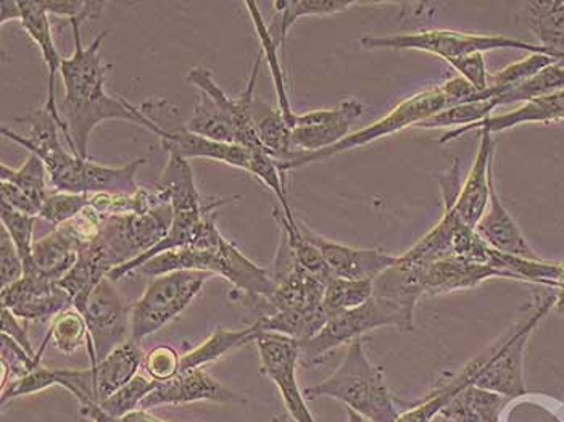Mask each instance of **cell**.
Wrapping results in <instances>:
<instances>
[{
	"label": "cell",
	"instance_id": "6da1fadb",
	"mask_svg": "<svg viewBox=\"0 0 564 422\" xmlns=\"http://www.w3.org/2000/svg\"><path fill=\"white\" fill-rule=\"evenodd\" d=\"M72 24L75 37V52L62 62L61 76L64 82L65 96L58 102L62 120L69 134L68 149L82 159H89V139L94 129L104 121L118 120L149 129L156 138H162V129L152 123L141 108L131 106L123 97L107 94V75L113 65L104 64V41L109 31L97 34L87 47L83 45L82 23Z\"/></svg>",
	"mask_w": 564,
	"mask_h": 422
},
{
	"label": "cell",
	"instance_id": "7a4b0ae2",
	"mask_svg": "<svg viewBox=\"0 0 564 422\" xmlns=\"http://www.w3.org/2000/svg\"><path fill=\"white\" fill-rule=\"evenodd\" d=\"M263 55L256 58L246 89L238 97H229L215 82L210 69L205 66H194L187 73L189 85L200 90L193 118L186 128L194 134L225 144H238L250 150L261 148L259 136L253 127L250 106L256 99V83L259 78ZM267 152V150H264Z\"/></svg>",
	"mask_w": 564,
	"mask_h": 422
},
{
	"label": "cell",
	"instance_id": "3957f363",
	"mask_svg": "<svg viewBox=\"0 0 564 422\" xmlns=\"http://www.w3.org/2000/svg\"><path fill=\"white\" fill-rule=\"evenodd\" d=\"M304 396L308 400L330 397L343 401L348 410L371 422H395L400 416L384 372L368 358L364 337L348 345L346 358L330 378L305 389Z\"/></svg>",
	"mask_w": 564,
	"mask_h": 422
},
{
	"label": "cell",
	"instance_id": "277c9868",
	"mask_svg": "<svg viewBox=\"0 0 564 422\" xmlns=\"http://www.w3.org/2000/svg\"><path fill=\"white\" fill-rule=\"evenodd\" d=\"M365 51L391 48V51H420L442 58L445 64L471 54L517 48L529 54H546L564 65V54L549 51L539 44L525 43L501 34L469 33L456 30H423L409 34H391V36H365L360 41Z\"/></svg>",
	"mask_w": 564,
	"mask_h": 422
},
{
	"label": "cell",
	"instance_id": "5b68a950",
	"mask_svg": "<svg viewBox=\"0 0 564 422\" xmlns=\"http://www.w3.org/2000/svg\"><path fill=\"white\" fill-rule=\"evenodd\" d=\"M413 316L414 312L402 303L375 292L364 305L330 317L315 337L302 344L301 361L305 365H315L336 348L350 345L364 334L379 327H400V329L410 331L413 327Z\"/></svg>",
	"mask_w": 564,
	"mask_h": 422
},
{
	"label": "cell",
	"instance_id": "8992f818",
	"mask_svg": "<svg viewBox=\"0 0 564 422\" xmlns=\"http://www.w3.org/2000/svg\"><path fill=\"white\" fill-rule=\"evenodd\" d=\"M448 108L441 85L426 87L413 96L406 97L402 102L389 111L384 117L379 118L375 123L368 125L360 131L351 132L344 141L337 142L333 148L319 150L315 153H304V155L295 156L291 162L280 163L278 166L282 173L288 174L289 171L302 169L310 163L322 162V160L330 159V156L339 155V153L350 152V150L365 148L372 144L379 139L388 138V136L397 134L403 129L416 128L423 121L430 120L434 115L441 113L442 110Z\"/></svg>",
	"mask_w": 564,
	"mask_h": 422
},
{
	"label": "cell",
	"instance_id": "52a82bcc",
	"mask_svg": "<svg viewBox=\"0 0 564 422\" xmlns=\"http://www.w3.org/2000/svg\"><path fill=\"white\" fill-rule=\"evenodd\" d=\"M215 274L205 271H173L152 278L131 310V338L142 344L181 315Z\"/></svg>",
	"mask_w": 564,
	"mask_h": 422
},
{
	"label": "cell",
	"instance_id": "ba28073f",
	"mask_svg": "<svg viewBox=\"0 0 564 422\" xmlns=\"http://www.w3.org/2000/svg\"><path fill=\"white\" fill-rule=\"evenodd\" d=\"M556 302L555 295L546 296L535 306L534 313L518 327L517 331L503 338L500 344L487 348L479 355L482 366L473 386L490 392L500 393L508 399L525 396L524 378H522V357L525 344L532 331L538 327L550 309Z\"/></svg>",
	"mask_w": 564,
	"mask_h": 422
},
{
	"label": "cell",
	"instance_id": "9c48e42d",
	"mask_svg": "<svg viewBox=\"0 0 564 422\" xmlns=\"http://www.w3.org/2000/svg\"><path fill=\"white\" fill-rule=\"evenodd\" d=\"M131 310L123 295L115 289L113 281L104 279L89 300L85 309L87 327H89L90 368H96L115 348L123 345L131 338Z\"/></svg>",
	"mask_w": 564,
	"mask_h": 422
},
{
	"label": "cell",
	"instance_id": "30bf717a",
	"mask_svg": "<svg viewBox=\"0 0 564 422\" xmlns=\"http://www.w3.org/2000/svg\"><path fill=\"white\" fill-rule=\"evenodd\" d=\"M173 225L172 205H156L152 210L109 216L102 219L99 236L121 264L151 252Z\"/></svg>",
	"mask_w": 564,
	"mask_h": 422
},
{
	"label": "cell",
	"instance_id": "8fae6325",
	"mask_svg": "<svg viewBox=\"0 0 564 422\" xmlns=\"http://www.w3.org/2000/svg\"><path fill=\"white\" fill-rule=\"evenodd\" d=\"M261 371L273 380L280 390L289 416L295 422H316L306 407L304 392L299 387L297 365L301 361V345L294 338L280 334L257 333Z\"/></svg>",
	"mask_w": 564,
	"mask_h": 422
},
{
	"label": "cell",
	"instance_id": "7c38bea8",
	"mask_svg": "<svg viewBox=\"0 0 564 422\" xmlns=\"http://www.w3.org/2000/svg\"><path fill=\"white\" fill-rule=\"evenodd\" d=\"M397 268L402 271L403 278L410 285H413L421 299L473 289L480 282L492 278L520 281L517 275L508 273V271L497 270L490 264L471 263V261L459 260V258H447V260L435 261V263L421 268Z\"/></svg>",
	"mask_w": 564,
	"mask_h": 422
},
{
	"label": "cell",
	"instance_id": "4fadbf2b",
	"mask_svg": "<svg viewBox=\"0 0 564 422\" xmlns=\"http://www.w3.org/2000/svg\"><path fill=\"white\" fill-rule=\"evenodd\" d=\"M2 306L9 309L13 315L24 323H47L73 309L72 296L58 282L51 281L45 275L30 271L24 273L15 284L2 289Z\"/></svg>",
	"mask_w": 564,
	"mask_h": 422
},
{
	"label": "cell",
	"instance_id": "5bb4252c",
	"mask_svg": "<svg viewBox=\"0 0 564 422\" xmlns=\"http://www.w3.org/2000/svg\"><path fill=\"white\" fill-rule=\"evenodd\" d=\"M299 225L306 239L323 255L334 278L376 281L379 275L397 264L399 257L395 255L386 253L379 249H357L346 244L334 242L310 229L305 223L299 221Z\"/></svg>",
	"mask_w": 564,
	"mask_h": 422
},
{
	"label": "cell",
	"instance_id": "9a60e30c",
	"mask_svg": "<svg viewBox=\"0 0 564 422\" xmlns=\"http://www.w3.org/2000/svg\"><path fill=\"white\" fill-rule=\"evenodd\" d=\"M197 401L210 403H243L246 399L236 396L232 390L226 389L219 380L208 375L205 368L180 371V375L166 382L159 383L148 399L142 401L141 410L163 407V404H186Z\"/></svg>",
	"mask_w": 564,
	"mask_h": 422
},
{
	"label": "cell",
	"instance_id": "2e32d148",
	"mask_svg": "<svg viewBox=\"0 0 564 422\" xmlns=\"http://www.w3.org/2000/svg\"><path fill=\"white\" fill-rule=\"evenodd\" d=\"M479 134L478 153L455 201L456 215L465 225L475 229L489 208L490 187L494 183V155L497 148L494 134L487 131H480Z\"/></svg>",
	"mask_w": 564,
	"mask_h": 422
},
{
	"label": "cell",
	"instance_id": "e0dca14e",
	"mask_svg": "<svg viewBox=\"0 0 564 422\" xmlns=\"http://www.w3.org/2000/svg\"><path fill=\"white\" fill-rule=\"evenodd\" d=\"M160 144L166 153H173L187 162L207 159L223 163V165L235 166V169L247 171V173H250V169H252L253 150L243 148V145L225 144V142L202 138V136L191 132L186 125L180 123V121L163 132Z\"/></svg>",
	"mask_w": 564,
	"mask_h": 422
},
{
	"label": "cell",
	"instance_id": "ac0fdd59",
	"mask_svg": "<svg viewBox=\"0 0 564 422\" xmlns=\"http://www.w3.org/2000/svg\"><path fill=\"white\" fill-rule=\"evenodd\" d=\"M120 267L113 252L109 249L102 237L97 236L83 247L78 255V260L73 264L72 270L58 281L62 289L72 296L73 306L79 312L85 313L87 300L93 294L94 289L109 278L111 271Z\"/></svg>",
	"mask_w": 564,
	"mask_h": 422
},
{
	"label": "cell",
	"instance_id": "d6986e66",
	"mask_svg": "<svg viewBox=\"0 0 564 422\" xmlns=\"http://www.w3.org/2000/svg\"><path fill=\"white\" fill-rule=\"evenodd\" d=\"M553 121H564V89L522 104L520 108L508 111V113L492 115L473 127L451 129L442 136L438 142L445 145L473 131H487L490 134H497V132L507 131V129L520 127V125L553 123Z\"/></svg>",
	"mask_w": 564,
	"mask_h": 422
},
{
	"label": "cell",
	"instance_id": "ffe728a7",
	"mask_svg": "<svg viewBox=\"0 0 564 422\" xmlns=\"http://www.w3.org/2000/svg\"><path fill=\"white\" fill-rule=\"evenodd\" d=\"M20 9H22V22L20 23H22L28 36L40 47L44 64L47 66V102H45L44 107L47 108L48 113L61 125L65 142L69 145L68 129H66V125L62 120L57 94H55V78H57V73H61L64 58L61 57L57 47H55L48 13L45 12L41 2H36V0H22Z\"/></svg>",
	"mask_w": 564,
	"mask_h": 422
},
{
	"label": "cell",
	"instance_id": "44dd1931",
	"mask_svg": "<svg viewBox=\"0 0 564 422\" xmlns=\"http://www.w3.org/2000/svg\"><path fill=\"white\" fill-rule=\"evenodd\" d=\"M476 231L497 252L510 255V257L525 258V260H542L529 246L520 226L501 202L496 181L490 187L489 208L476 226Z\"/></svg>",
	"mask_w": 564,
	"mask_h": 422
},
{
	"label": "cell",
	"instance_id": "7402d4cb",
	"mask_svg": "<svg viewBox=\"0 0 564 422\" xmlns=\"http://www.w3.org/2000/svg\"><path fill=\"white\" fill-rule=\"evenodd\" d=\"M144 350L139 342H124L115 348L102 361L97 363L96 372L97 400L104 401L113 396L121 387L130 383L138 376L139 369L144 363ZM90 368V366H89Z\"/></svg>",
	"mask_w": 564,
	"mask_h": 422
},
{
	"label": "cell",
	"instance_id": "603a6c76",
	"mask_svg": "<svg viewBox=\"0 0 564 422\" xmlns=\"http://www.w3.org/2000/svg\"><path fill=\"white\" fill-rule=\"evenodd\" d=\"M361 6L354 0H281L273 2L274 15L268 23V31L278 47H284L285 40L294 24L308 17H327L347 12L351 7Z\"/></svg>",
	"mask_w": 564,
	"mask_h": 422
},
{
	"label": "cell",
	"instance_id": "cb8c5ba5",
	"mask_svg": "<svg viewBox=\"0 0 564 422\" xmlns=\"http://www.w3.org/2000/svg\"><path fill=\"white\" fill-rule=\"evenodd\" d=\"M327 316L325 306H306V309L285 310L273 315L253 321L257 333L280 334V336L294 338L299 345L305 344L316 336L326 326Z\"/></svg>",
	"mask_w": 564,
	"mask_h": 422
},
{
	"label": "cell",
	"instance_id": "d4e9b609",
	"mask_svg": "<svg viewBox=\"0 0 564 422\" xmlns=\"http://www.w3.org/2000/svg\"><path fill=\"white\" fill-rule=\"evenodd\" d=\"M250 113H252L253 127L259 136L261 148L267 150L276 162L284 163L294 159L292 128L282 117L281 111L256 96Z\"/></svg>",
	"mask_w": 564,
	"mask_h": 422
},
{
	"label": "cell",
	"instance_id": "484cf974",
	"mask_svg": "<svg viewBox=\"0 0 564 422\" xmlns=\"http://www.w3.org/2000/svg\"><path fill=\"white\" fill-rule=\"evenodd\" d=\"M521 20L529 33L534 34L541 47L562 52L564 34L563 0H535L525 2L521 9Z\"/></svg>",
	"mask_w": 564,
	"mask_h": 422
},
{
	"label": "cell",
	"instance_id": "4316f807",
	"mask_svg": "<svg viewBox=\"0 0 564 422\" xmlns=\"http://www.w3.org/2000/svg\"><path fill=\"white\" fill-rule=\"evenodd\" d=\"M510 400L500 393L469 386L441 414L455 422H499L501 411Z\"/></svg>",
	"mask_w": 564,
	"mask_h": 422
},
{
	"label": "cell",
	"instance_id": "83f0119b",
	"mask_svg": "<svg viewBox=\"0 0 564 422\" xmlns=\"http://www.w3.org/2000/svg\"><path fill=\"white\" fill-rule=\"evenodd\" d=\"M247 10H249L250 20H252L253 28H256L257 36H259L261 45V55L267 61L268 68H270L271 78H273L274 90H276L278 110L281 111L282 117L285 118L291 128L294 129L295 118L297 113L292 110L291 97H289L288 78H285L284 68L281 64V48L274 44L268 24L264 22L259 10V3L246 2Z\"/></svg>",
	"mask_w": 564,
	"mask_h": 422
},
{
	"label": "cell",
	"instance_id": "f1b7e54d",
	"mask_svg": "<svg viewBox=\"0 0 564 422\" xmlns=\"http://www.w3.org/2000/svg\"><path fill=\"white\" fill-rule=\"evenodd\" d=\"M148 159L134 160L128 165L109 166L94 163L87 160L85 170V192L86 194H107V195H135L142 190L135 181V174L139 169L145 165Z\"/></svg>",
	"mask_w": 564,
	"mask_h": 422
},
{
	"label": "cell",
	"instance_id": "f546056e",
	"mask_svg": "<svg viewBox=\"0 0 564 422\" xmlns=\"http://www.w3.org/2000/svg\"><path fill=\"white\" fill-rule=\"evenodd\" d=\"M256 336L257 327L253 324L238 331L218 327L207 340L202 342L196 348L181 357V371L205 368V366L212 365V363L225 358L231 351L238 350L243 345L256 340Z\"/></svg>",
	"mask_w": 564,
	"mask_h": 422
},
{
	"label": "cell",
	"instance_id": "4dcf8cb0",
	"mask_svg": "<svg viewBox=\"0 0 564 422\" xmlns=\"http://www.w3.org/2000/svg\"><path fill=\"white\" fill-rule=\"evenodd\" d=\"M471 369L468 366L462 369L458 375L452 378L451 382L442 383L437 390H434L426 400L421 403L414 404L412 410L405 411L400 414L399 420L395 422H431L437 414L447 408L448 403L454 401L458 393H462L466 387L473 386L475 378H473Z\"/></svg>",
	"mask_w": 564,
	"mask_h": 422
},
{
	"label": "cell",
	"instance_id": "1f68e13d",
	"mask_svg": "<svg viewBox=\"0 0 564 422\" xmlns=\"http://www.w3.org/2000/svg\"><path fill=\"white\" fill-rule=\"evenodd\" d=\"M555 58L546 54H529L528 57L505 66L500 72L494 73L489 78V87L484 90V99H497L501 94L538 75L546 66L555 64Z\"/></svg>",
	"mask_w": 564,
	"mask_h": 422
},
{
	"label": "cell",
	"instance_id": "d6a6232c",
	"mask_svg": "<svg viewBox=\"0 0 564 422\" xmlns=\"http://www.w3.org/2000/svg\"><path fill=\"white\" fill-rule=\"evenodd\" d=\"M375 294V281H350L333 278L326 284L323 306L327 316L334 317L364 305Z\"/></svg>",
	"mask_w": 564,
	"mask_h": 422
},
{
	"label": "cell",
	"instance_id": "836d02e7",
	"mask_svg": "<svg viewBox=\"0 0 564 422\" xmlns=\"http://www.w3.org/2000/svg\"><path fill=\"white\" fill-rule=\"evenodd\" d=\"M0 177H2L0 181L13 184V186L23 191L43 210V205L51 195L47 186V181L51 180H48L47 169H45L43 160L37 159L36 155H30L26 162L23 163L22 169L19 170L10 169L9 165L2 163L0 165Z\"/></svg>",
	"mask_w": 564,
	"mask_h": 422
},
{
	"label": "cell",
	"instance_id": "e575fe53",
	"mask_svg": "<svg viewBox=\"0 0 564 422\" xmlns=\"http://www.w3.org/2000/svg\"><path fill=\"white\" fill-rule=\"evenodd\" d=\"M562 89H564V65L555 62V64L543 68L538 75L532 76L528 82L507 90L494 100H496L497 107L517 102L525 104Z\"/></svg>",
	"mask_w": 564,
	"mask_h": 422
},
{
	"label": "cell",
	"instance_id": "d590c367",
	"mask_svg": "<svg viewBox=\"0 0 564 422\" xmlns=\"http://www.w3.org/2000/svg\"><path fill=\"white\" fill-rule=\"evenodd\" d=\"M47 338L54 340V345L61 354H75L83 345L89 344V327H87L85 315L75 306L65 310L52 321Z\"/></svg>",
	"mask_w": 564,
	"mask_h": 422
},
{
	"label": "cell",
	"instance_id": "8d00e7d4",
	"mask_svg": "<svg viewBox=\"0 0 564 422\" xmlns=\"http://www.w3.org/2000/svg\"><path fill=\"white\" fill-rule=\"evenodd\" d=\"M496 100H480V102L462 104V106L448 107L441 113L434 115L430 120L417 125L420 129H438V128H468L473 125L480 123L486 118L492 117L497 110Z\"/></svg>",
	"mask_w": 564,
	"mask_h": 422
},
{
	"label": "cell",
	"instance_id": "74e56055",
	"mask_svg": "<svg viewBox=\"0 0 564 422\" xmlns=\"http://www.w3.org/2000/svg\"><path fill=\"white\" fill-rule=\"evenodd\" d=\"M159 383L138 375L130 383L110 396L109 399L100 401V410L113 420L127 416L132 411L141 410L142 401L148 399L149 393H152L159 387Z\"/></svg>",
	"mask_w": 564,
	"mask_h": 422
},
{
	"label": "cell",
	"instance_id": "f35d334b",
	"mask_svg": "<svg viewBox=\"0 0 564 422\" xmlns=\"http://www.w3.org/2000/svg\"><path fill=\"white\" fill-rule=\"evenodd\" d=\"M0 219L2 228L9 232L10 239L15 244L20 257L24 263V270L33 264L34 226H36L37 216L24 215L22 212L13 210L9 205L2 204L0 207Z\"/></svg>",
	"mask_w": 564,
	"mask_h": 422
},
{
	"label": "cell",
	"instance_id": "ab89813d",
	"mask_svg": "<svg viewBox=\"0 0 564 422\" xmlns=\"http://www.w3.org/2000/svg\"><path fill=\"white\" fill-rule=\"evenodd\" d=\"M86 208H89V194H68V192L55 191L45 201L40 218L57 228V226L78 218Z\"/></svg>",
	"mask_w": 564,
	"mask_h": 422
},
{
	"label": "cell",
	"instance_id": "60d3db41",
	"mask_svg": "<svg viewBox=\"0 0 564 422\" xmlns=\"http://www.w3.org/2000/svg\"><path fill=\"white\" fill-rule=\"evenodd\" d=\"M181 357L172 345H156L149 354H145L142 368L148 372L149 379L155 382H166L180 375Z\"/></svg>",
	"mask_w": 564,
	"mask_h": 422
},
{
	"label": "cell",
	"instance_id": "b9f144b4",
	"mask_svg": "<svg viewBox=\"0 0 564 422\" xmlns=\"http://www.w3.org/2000/svg\"><path fill=\"white\" fill-rule=\"evenodd\" d=\"M48 15L64 17L69 22L85 23L87 20L99 19L106 2L94 0H44L41 2Z\"/></svg>",
	"mask_w": 564,
	"mask_h": 422
},
{
	"label": "cell",
	"instance_id": "7bdbcfd3",
	"mask_svg": "<svg viewBox=\"0 0 564 422\" xmlns=\"http://www.w3.org/2000/svg\"><path fill=\"white\" fill-rule=\"evenodd\" d=\"M24 263L17 250L15 244L10 239L9 232L6 228L0 231V282L2 289L15 284L17 281L23 278Z\"/></svg>",
	"mask_w": 564,
	"mask_h": 422
},
{
	"label": "cell",
	"instance_id": "ee69618b",
	"mask_svg": "<svg viewBox=\"0 0 564 422\" xmlns=\"http://www.w3.org/2000/svg\"><path fill=\"white\" fill-rule=\"evenodd\" d=\"M486 54H471L466 57L456 58V61L448 62V65L458 73V76L465 78L466 82L471 83L476 89L487 90L489 87L490 73L486 65Z\"/></svg>",
	"mask_w": 564,
	"mask_h": 422
},
{
	"label": "cell",
	"instance_id": "f6af8a7d",
	"mask_svg": "<svg viewBox=\"0 0 564 422\" xmlns=\"http://www.w3.org/2000/svg\"><path fill=\"white\" fill-rule=\"evenodd\" d=\"M441 87L448 107L484 100V90L476 89L471 83L466 82L462 76L445 79L444 83H441Z\"/></svg>",
	"mask_w": 564,
	"mask_h": 422
},
{
	"label": "cell",
	"instance_id": "bcb514c9",
	"mask_svg": "<svg viewBox=\"0 0 564 422\" xmlns=\"http://www.w3.org/2000/svg\"><path fill=\"white\" fill-rule=\"evenodd\" d=\"M2 334L17 342L34 361L41 363L40 354L34 350L30 336H28L26 324L19 316L13 315L6 306H2Z\"/></svg>",
	"mask_w": 564,
	"mask_h": 422
},
{
	"label": "cell",
	"instance_id": "7dc6e473",
	"mask_svg": "<svg viewBox=\"0 0 564 422\" xmlns=\"http://www.w3.org/2000/svg\"><path fill=\"white\" fill-rule=\"evenodd\" d=\"M0 194H2V204L9 205L13 210L22 212L24 215L37 216L40 218V205L33 198L28 197L19 187L6 183V181H0Z\"/></svg>",
	"mask_w": 564,
	"mask_h": 422
},
{
	"label": "cell",
	"instance_id": "c3c4849f",
	"mask_svg": "<svg viewBox=\"0 0 564 422\" xmlns=\"http://www.w3.org/2000/svg\"><path fill=\"white\" fill-rule=\"evenodd\" d=\"M82 414L86 420L93 422H169L153 416V414L149 413L148 410L132 411V413L127 414V416L113 420V418L107 416L97 403L90 404V407L87 408H82Z\"/></svg>",
	"mask_w": 564,
	"mask_h": 422
},
{
	"label": "cell",
	"instance_id": "681fc988",
	"mask_svg": "<svg viewBox=\"0 0 564 422\" xmlns=\"http://www.w3.org/2000/svg\"><path fill=\"white\" fill-rule=\"evenodd\" d=\"M7 22H22V9L17 0H3L0 3V24Z\"/></svg>",
	"mask_w": 564,
	"mask_h": 422
},
{
	"label": "cell",
	"instance_id": "f907efd6",
	"mask_svg": "<svg viewBox=\"0 0 564 422\" xmlns=\"http://www.w3.org/2000/svg\"><path fill=\"white\" fill-rule=\"evenodd\" d=\"M347 416L348 422H371L367 418L361 416V414L355 413L354 410H347Z\"/></svg>",
	"mask_w": 564,
	"mask_h": 422
},
{
	"label": "cell",
	"instance_id": "816d5d0a",
	"mask_svg": "<svg viewBox=\"0 0 564 422\" xmlns=\"http://www.w3.org/2000/svg\"><path fill=\"white\" fill-rule=\"evenodd\" d=\"M273 422H295V421L292 420V418L289 416L288 413H284V414H280V416L274 418Z\"/></svg>",
	"mask_w": 564,
	"mask_h": 422
},
{
	"label": "cell",
	"instance_id": "f5cc1de1",
	"mask_svg": "<svg viewBox=\"0 0 564 422\" xmlns=\"http://www.w3.org/2000/svg\"><path fill=\"white\" fill-rule=\"evenodd\" d=\"M562 279H560V289H563L564 291V263H562Z\"/></svg>",
	"mask_w": 564,
	"mask_h": 422
},
{
	"label": "cell",
	"instance_id": "db71d44e",
	"mask_svg": "<svg viewBox=\"0 0 564 422\" xmlns=\"http://www.w3.org/2000/svg\"><path fill=\"white\" fill-rule=\"evenodd\" d=\"M562 52H564V34H563Z\"/></svg>",
	"mask_w": 564,
	"mask_h": 422
},
{
	"label": "cell",
	"instance_id": "11a10c76",
	"mask_svg": "<svg viewBox=\"0 0 564 422\" xmlns=\"http://www.w3.org/2000/svg\"><path fill=\"white\" fill-rule=\"evenodd\" d=\"M79 422H90V421H89V420H82V421H79Z\"/></svg>",
	"mask_w": 564,
	"mask_h": 422
}]
</instances>
